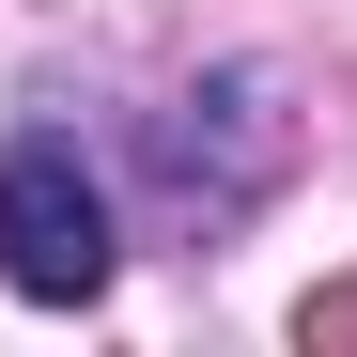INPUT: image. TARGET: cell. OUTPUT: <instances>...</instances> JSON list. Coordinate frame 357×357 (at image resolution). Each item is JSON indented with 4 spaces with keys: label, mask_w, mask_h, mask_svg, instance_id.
<instances>
[{
    "label": "cell",
    "mask_w": 357,
    "mask_h": 357,
    "mask_svg": "<svg viewBox=\"0 0 357 357\" xmlns=\"http://www.w3.org/2000/svg\"><path fill=\"white\" fill-rule=\"evenodd\" d=\"M109 187L78 171V140H0V280L31 295V311H93L109 295Z\"/></svg>",
    "instance_id": "obj_1"
}]
</instances>
